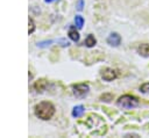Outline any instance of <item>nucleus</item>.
Returning a JSON list of instances; mask_svg holds the SVG:
<instances>
[{
    "label": "nucleus",
    "mask_w": 149,
    "mask_h": 138,
    "mask_svg": "<svg viewBox=\"0 0 149 138\" xmlns=\"http://www.w3.org/2000/svg\"><path fill=\"white\" fill-rule=\"evenodd\" d=\"M55 114V107L50 103V102H41L35 107V115L43 119H50Z\"/></svg>",
    "instance_id": "obj_1"
},
{
    "label": "nucleus",
    "mask_w": 149,
    "mask_h": 138,
    "mask_svg": "<svg viewBox=\"0 0 149 138\" xmlns=\"http://www.w3.org/2000/svg\"><path fill=\"white\" fill-rule=\"evenodd\" d=\"M47 86H48V82L45 81V80H43V79H41V80H38V81H36V83L34 85V88L37 90V92H43L45 88H47Z\"/></svg>",
    "instance_id": "obj_7"
},
{
    "label": "nucleus",
    "mask_w": 149,
    "mask_h": 138,
    "mask_svg": "<svg viewBox=\"0 0 149 138\" xmlns=\"http://www.w3.org/2000/svg\"><path fill=\"white\" fill-rule=\"evenodd\" d=\"M120 42H121V37H120V35L116 34V32H112V34H109V36L107 37V43H108L109 45L118 46V45L120 44Z\"/></svg>",
    "instance_id": "obj_5"
},
{
    "label": "nucleus",
    "mask_w": 149,
    "mask_h": 138,
    "mask_svg": "<svg viewBox=\"0 0 149 138\" xmlns=\"http://www.w3.org/2000/svg\"><path fill=\"white\" fill-rule=\"evenodd\" d=\"M50 43H51V41H48V42H42V43H38V44H37V45H38V46H45V45H47V44H48V45H49V44H50Z\"/></svg>",
    "instance_id": "obj_16"
},
{
    "label": "nucleus",
    "mask_w": 149,
    "mask_h": 138,
    "mask_svg": "<svg viewBox=\"0 0 149 138\" xmlns=\"http://www.w3.org/2000/svg\"><path fill=\"white\" fill-rule=\"evenodd\" d=\"M84 114V107L83 106H77L72 110V116L73 117H80Z\"/></svg>",
    "instance_id": "obj_10"
},
{
    "label": "nucleus",
    "mask_w": 149,
    "mask_h": 138,
    "mask_svg": "<svg viewBox=\"0 0 149 138\" xmlns=\"http://www.w3.org/2000/svg\"><path fill=\"white\" fill-rule=\"evenodd\" d=\"M52 1H57V0H45V2H48V3L49 2H52Z\"/></svg>",
    "instance_id": "obj_17"
},
{
    "label": "nucleus",
    "mask_w": 149,
    "mask_h": 138,
    "mask_svg": "<svg viewBox=\"0 0 149 138\" xmlns=\"http://www.w3.org/2000/svg\"><path fill=\"white\" fill-rule=\"evenodd\" d=\"M116 104H118L119 107H121V108H125V109H132V108L137 107V104H139V99L135 97V96H133V95L126 94V95H122V96H120V97L118 99Z\"/></svg>",
    "instance_id": "obj_2"
},
{
    "label": "nucleus",
    "mask_w": 149,
    "mask_h": 138,
    "mask_svg": "<svg viewBox=\"0 0 149 138\" xmlns=\"http://www.w3.org/2000/svg\"><path fill=\"white\" fill-rule=\"evenodd\" d=\"M28 23H29L28 32H29V34H31V32L35 30V24H34V21H33V19H30V17H29V20H28Z\"/></svg>",
    "instance_id": "obj_12"
},
{
    "label": "nucleus",
    "mask_w": 149,
    "mask_h": 138,
    "mask_svg": "<svg viewBox=\"0 0 149 138\" xmlns=\"http://www.w3.org/2000/svg\"><path fill=\"white\" fill-rule=\"evenodd\" d=\"M69 37H70L73 42H77V41L79 39V34H78V31L76 30V27H73V26L70 27V29H69Z\"/></svg>",
    "instance_id": "obj_8"
},
{
    "label": "nucleus",
    "mask_w": 149,
    "mask_h": 138,
    "mask_svg": "<svg viewBox=\"0 0 149 138\" xmlns=\"http://www.w3.org/2000/svg\"><path fill=\"white\" fill-rule=\"evenodd\" d=\"M140 92H142V93H149V82L143 83V85L140 87Z\"/></svg>",
    "instance_id": "obj_13"
},
{
    "label": "nucleus",
    "mask_w": 149,
    "mask_h": 138,
    "mask_svg": "<svg viewBox=\"0 0 149 138\" xmlns=\"http://www.w3.org/2000/svg\"><path fill=\"white\" fill-rule=\"evenodd\" d=\"M88 90H90V87H88V85H86V83L76 85V86L73 87V94H74V96H77V97H84L85 95H87Z\"/></svg>",
    "instance_id": "obj_3"
},
{
    "label": "nucleus",
    "mask_w": 149,
    "mask_h": 138,
    "mask_svg": "<svg viewBox=\"0 0 149 138\" xmlns=\"http://www.w3.org/2000/svg\"><path fill=\"white\" fill-rule=\"evenodd\" d=\"M137 53H140L142 57H149V44L143 43L137 46Z\"/></svg>",
    "instance_id": "obj_6"
},
{
    "label": "nucleus",
    "mask_w": 149,
    "mask_h": 138,
    "mask_svg": "<svg viewBox=\"0 0 149 138\" xmlns=\"http://www.w3.org/2000/svg\"><path fill=\"white\" fill-rule=\"evenodd\" d=\"M101 99H102V101H107V102H108V101H111V100L113 99V96H112L111 94H105V95L101 96Z\"/></svg>",
    "instance_id": "obj_14"
},
{
    "label": "nucleus",
    "mask_w": 149,
    "mask_h": 138,
    "mask_svg": "<svg viewBox=\"0 0 149 138\" xmlns=\"http://www.w3.org/2000/svg\"><path fill=\"white\" fill-rule=\"evenodd\" d=\"M101 78L106 81H112L113 79L116 78V72L113 70V68H109V67H106L101 71Z\"/></svg>",
    "instance_id": "obj_4"
},
{
    "label": "nucleus",
    "mask_w": 149,
    "mask_h": 138,
    "mask_svg": "<svg viewBox=\"0 0 149 138\" xmlns=\"http://www.w3.org/2000/svg\"><path fill=\"white\" fill-rule=\"evenodd\" d=\"M83 3H84L83 0H79V1H78V3H77V9H78V10H81V9H83Z\"/></svg>",
    "instance_id": "obj_15"
},
{
    "label": "nucleus",
    "mask_w": 149,
    "mask_h": 138,
    "mask_svg": "<svg viewBox=\"0 0 149 138\" xmlns=\"http://www.w3.org/2000/svg\"><path fill=\"white\" fill-rule=\"evenodd\" d=\"M95 43H97V41H95V38H94V36H93V35H88V36L86 37L85 42H84V44H85L86 46H88V48L94 46V45H95Z\"/></svg>",
    "instance_id": "obj_9"
},
{
    "label": "nucleus",
    "mask_w": 149,
    "mask_h": 138,
    "mask_svg": "<svg viewBox=\"0 0 149 138\" xmlns=\"http://www.w3.org/2000/svg\"><path fill=\"white\" fill-rule=\"evenodd\" d=\"M74 23H76V27H77L78 29H80V28L84 26V19H83L80 15H77V16L74 17Z\"/></svg>",
    "instance_id": "obj_11"
}]
</instances>
